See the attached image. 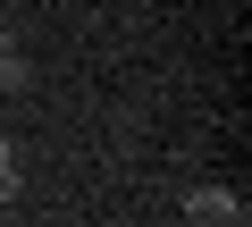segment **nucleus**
<instances>
[{
  "mask_svg": "<svg viewBox=\"0 0 252 227\" xmlns=\"http://www.w3.org/2000/svg\"><path fill=\"white\" fill-rule=\"evenodd\" d=\"M26 84H34V59L17 51V34H9V26H0V93H26Z\"/></svg>",
  "mask_w": 252,
  "mask_h": 227,
  "instance_id": "2",
  "label": "nucleus"
},
{
  "mask_svg": "<svg viewBox=\"0 0 252 227\" xmlns=\"http://www.w3.org/2000/svg\"><path fill=\"white\" fill-rule=\"evenodd\" d=\"M185 219H193V227H252L244 194H227V185H193V194H185Z\"/></svg>",
  "mask_w": 252,
  "mask_h": 227,
  "instance_id": "1",
  "label": "nucleus"
},
{
  "mask_svg": "<svg viewBox=\"0 0 252 227\" xmlns=\"http://www.w3.org/2000/svg\"><path fill=\"white\" fill-rule=\"evenodd\" d=\"M17 194H26V168H17V143L0 135V202H17Z\"/></svg>",
  "mask_w": 252,
  "mask_h": 227,
  "instance_id": "3",
  "label": "nucleus"
}]
</instances>
